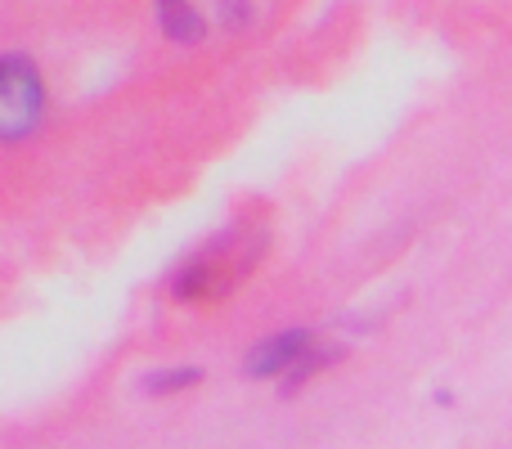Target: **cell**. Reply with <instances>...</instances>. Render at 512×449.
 Masks as SVG:
<instances>
[{"instance_id":"obj_1","label":"cell","mask_w":512,"mask_h":449,"mask_svg":"<svg viewBox=\"0 0 512 449\" xmlns=\"http://www.w3.org/2000/svg\"><path fill=\"white\" fill-rule=\"evenodd\" d=\"M45 113V81L41 68L23 54L0 59V135L5 140H27L41 126Z\"/></svg>"},{"instance_id":"obj_2","label":"cell","mask_w":512,"mask_h":449,"mask_svg":"<svg viewBox=\"0 0 512 449\" xmlns=\"http://www.w3.org/2000/svg\"><path fill=\"white\" fill-rule=\"evenodd\" d=\"M310 346H315L310 328H283V333H274L270 342H261L248 355V378H288L306 360Z\"/></svg>"},{"instance_id":"obj_3","label":"cell","mask_w":512,"mask_h":449,"mask_svg":"<svg viewBox=\"0 0 512 449\" xmlns=\"http://www.w3.org/2000/svg\"><path fill=\"white\" fill-rule=\"evenodd\" d=\"M158 23H162V32H167V41H176V45H198L207 36L203 9L185 5V0H162V5H158Z\"/></svg>"},{"instance_id":"obj_4","label":"cell","mask_w":512,"mask_h":449,"mask_svg":"<svg viewBox=\"0 0 512 449\" xmlns=\"http://www.w3.org/2000/svg\"><path fill=\"white\" fill-rule=\"evenodd\" d=\"M337 360H342V346H310L306 360H301L297 369H292L288 378H283V391H297L301 382H310L315 373H324L328 364H337Z\"/></svg>"},{"instance_id":"obj_5","label":"cell","mask_w":512,"mask_h":449,"mask_svg":"<svg viewBox=\"0 0 512 449\" xmlns=\"http://www.w3.org/2000/svg\"><path fill=\"white\" fill-rule=\"evenodd\" d=\"M198 382H203V369H194V364H180V369L149 373L144 391H149V396H167V391H185V387H198Z\"/></svg>"}]
</instances>
